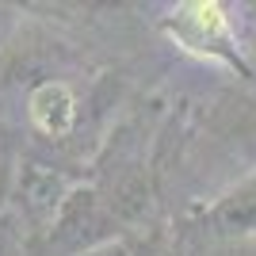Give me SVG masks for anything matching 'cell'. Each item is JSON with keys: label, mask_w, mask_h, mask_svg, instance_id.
<instances>
[{"label": "cell", "mask_w": 256, "mask_h": 256, "mask_svg": "<svg viewBox=\"0 0 256 256\" xmlns=\"http://www.w3.org/2000/svg\"><path fill=\"white\" fill-rule=\"evenodd\" d=\"M80 256H130V252H126L122 245H118V241H107V245L92 248V252H80Z\"/></svg>", "instance_id": "4"}, {"label": "cell", "mask_w": 256, "mask_h": 256, "mask_svg": "<svg viewBox=\"0 0 256 256\" xmlns=\"http://www.w3.org/2000/svg\"><path fill=\"white\" fill-rule=\"evenodd\" d=\"M164 31L188 54L230 62L241 73H248L241 54H237V42H234V31H230V20H226L222 4H214V0H188V4H180V8H172L164 16Z\"/></svg>", "instance_id": "1"}, {"label": "cell", "mask_w": 256, "mask_h": 256, "mask_svg": "<svg viewBox=\"0 0 256 256\" xmlns=\"http://www.w3.org/2000/svg\"><path fill=\"white\" fill-rule=\"evenodd\" d=\"M206 226H210V234H218V237L256 234V172L245 184H237L226 199H218V206L206 214Z\"/></svg>", "instance_id": "3"}, {"label": "cell", "mask_w": 256, "mask_h": 256, "mask_svg": "<svg viewBox=\"0 0 256 256\" xmlns=\"http://www.w3.org/2000/svg\"><path fill=\"white\" fill-rule=\"evenodd\" d=\"M27 118L46 138H65L76 126V92L65 80H42L27 96Z\"/></svg>", "instance_id": "2"}]
</instances>
